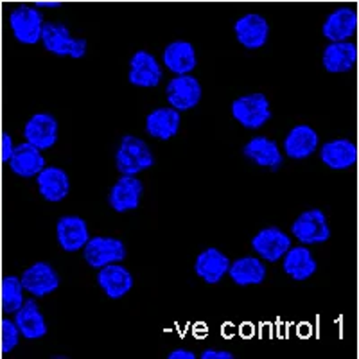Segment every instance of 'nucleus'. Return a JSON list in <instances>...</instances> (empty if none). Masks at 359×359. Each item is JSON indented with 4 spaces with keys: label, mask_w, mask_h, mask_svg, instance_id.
<instances>
[{
    "label": "nucleus",
    "mask_w": 359,
    "mask_h": 359,
    "mask_svg": "<svg viewBox=\"0 0 359 359\" xmlns=\"http://www.w3.org/2000/svg\"><path fill=\"white\" fill-rule=\"evenodd\" d=\"M162 65L175 76L192 74L198 65L194 45L187 40H175L168 43L162 53Z\"/></svg>",
    "instance_id": "obj_22"
},
{
    "label": "nucleus",
    "mask_w": 359,
    "mask_h": 359,
    "mask_svg": "<svg viewBox=\"0 0 359 359\" xmlns=\"http://www.w3.org/2000/svg\"><path fill=\"white\" fill-rule=\"evenodd\" d=\"M291 233L300 245L313 246L322 245L329 241L331 237V226L327 216L320 208H307L297 216V219L291 224Z\"/></svg>",
    "instance_id": "obj_4"
},
{
    "label": "nucleus",
    "mask_w": 359,
    "mask_h": 359,
    "mask_svg": "<svg viewBox=\"0 0 359 359\" xmlns=\"http://www.w3.org/2000/svg\"><path fill=\"white\" fill-rule=\"evenodd\" d=\"M320 160L332 171H347L358 163V146L351 139H334L318 147Z\"/></svg>",
    "instance_id": "obj_17"
},
{
    "label": "nucleus",
    "mask_w": 359,
    "mask_h": 359,
    "mask_svg": "<svg viewBox=\"0 0 359 359\" xmlns=\"http://www.w3.org/2000/svg\"><path fill=\"white\" fill-rule=\"evenodd\" d=\"M359 27V15L354 8L334 9L329 13L322 25V34L329 41H347L355 36Z\"/></svg>",
    "instance_id": "obj_18"
},
{
    "label": "nucleus",
    "mask_w": 359,
    "mask_h": 359,
    "mask_svg": "<svg viewBox=\"0 0 359 359\" xmlns=\"http://www.w3.org/2000/svg\"><path fill=\"white\" fill-rule=\"evenodd\" d=\"M291 246V237L277 226H266L252 237V250L264 262L282 261Z\"/></svg>",
    "instance_id": "obj_9"
},
{
    "label": "nucleus",
    "mask_w": 359,
    "mask_h": 359,
    "mask_svg": "<svg viewBox=\"0 0 359 359\" xmlns=\"http://www.w3.org/2000/svg\"><path fill=\"white\" fill-rule=\"evenodd\" d=\"M229 268L230 259L217 248H205L194 261V273L210 286L219 284L224 275H229Z\"/></svg>",
    "instance_id": "obj_24"
},
{
    "label": "nucleus",
    "mask_w": 359,
    "mask_h": 359,
    "mask_svg": "<svg viewBox=\"0 0 359 359\" xmlns=\"http://www.w3.org/2000/svg\"><path fill=\"white\" fill-rule=\"evenodd\" d=\"M83 259L94 269H101L114 262H123L126 259V246L121 239L110 236L90 237L83 248Z\"/></svg>",
    "instance_id": "obj_6"
},
{
    "label": "nucleus",
    "mask_w": 359,
    "mask_h": 359,
    "mask_svg": "<svg viewBox=\"0 0 359 359\" xmlns=\"http://www.w3.org/2000/svg\"><path fill=\"white\" fill-rule=\"evenodd\" d=\"M201 95H203L201 83L192 74L175 76L165 86V99L169 107L178 110L180 114L196 108L201 101Z\"/></svg>",
    "instance_id": "obj_7"
},
{
    "label": "nucleus",
    "mask_w": 359,
    "mask_h": 359,
    "mask_svg": "<svg viewBox=\"0 0 359 359\" xmlns=\"http://www.w3.org/2000/svg\"><path fill=\"white\" fill-rule=\"evenodd\" d=\"M358 57V45L352 40L329 41V45L323 49L322 65L329 74H347L355 67Z\"/></svg>",
    "instance_id": "obj_20"
},
{
    "label": "nucleus",
    "mask_w": 359,
    "mask_h": 359,
    "mask_svg": "<svg viewBox=\"0 0 359 359\" xmlns=\"http://www.w3.org/2000/svg\"><path fill=\"white\" fill-rule=\"evenodd\" d=\"M25 290L22 286L20 277L6 275L0 280V311L4 314H15L25 302Z\"/></svg>",
    "instance_id": "obj_29"
},
{
    "label": "nucleus",
    "mask_w": 359,
    "mask_h": 359,
    "mask_svg": "<svg viewBox=\"0 0 359 359\" xmlns=\"http://www.w3.org/2000/svg\"><path fill=\"white\" fill-rule=\"evenodd\" d=\"M43 15L36 6L22 4L9 13V29L22 45H36L41 40Z\"/></svg>",
    "instance_id": "obj_5"
},
{
    "label": "nucleus",
    "mask_w": 359,
    "mask_h": 359,
    "mask_svg": "<svg viewBox=\"0 0 359 359\" xmlns=\"http://www.w3.org/2000/svg\"><path fill=\"white\" fill-rule=\"evenodd\" d=\"M282 269H284V273H286L291 280L304 282L309 280V278L316 273L318 262L314 259L309 246H291L286 252V255L282 257Z\"/></svg>",
    "instance_id": "obj_23"
},
{
    "label": "nucleus",
    "mask_w": 359,
    "mask_h": 359,
    "mask_svg": "<svg viewBox=\"0 0 359 359\" xmlns=\"http://www.w3.org/2000/svg\"><path fill=\"white\" fill-rule=\"evenodd\" d=\"M169 359H196V354L187 348H175L172 352H169Z\"/></svg>",
    "instance_id": "obj_33"
},
{
    "label": "nucleus",
    "mask_w": 359,
    "mask_h": 359,
    "mask_svg": "<svg viewBox=\"0 0 359 359\" xmlns=\"http://www.w3.org/2000/svg\"><path fill=\"white\" fill-rule=\"evenodd\" d=\"M266 275H268L266 262L257 255H245L230 262L229 277L236 286H261L266 280Z\"/></svg>",
    "instance_id": "obj_25"
},
{
    "label": "nucleus",
    "mask_w": 359,
    "mask_h": 359,
    "mask_svg": "<svg viewBox=\"0 0 359 359\" xmlns=\"http://www.w3.org/2000/svg\"><path fill=\"white\" fill-rule=\"evenodd\" d=\"M203 359H233V354L230 351H223V348H205L201 352Z\"/></svg>",
    "instance_id": "obj_32"
},
{
    "label": "nucleus",
    "mask_w": 359,
    "mask_h": 359,
    "mask_svg": "<svg viewBox=\"0 0 359 359\" xmlns=\"http://www.w3.org/2000/svg\"><path fill=\"white\" fill-rule=\"evenodd\" d=\"M15 323H17L18 331L22 338L33 341V339H41L47 336V322H45L43 313L40 311V306L36 300H25L24 306L15 313Z\"/></svg>",
    "instance_id": "obj_27"
},
{
    "label": "nucleus",
    "mask_w": 359,
    "mask_h": 359,
    "mask_svg": "<svg viewBox=\"0 0 359 359\" xmlns=\"http://www.w3.org/2000/svg\"><path fill=\"white\" fill-rule=\"evenodd\" d=\"M232 117L246 130H261L271 121V104L261 92L245 94L232 102Z\"/></svg>",
    "instance_id": "obj_3"
},
{
    "label": "nucleus",
    "mask_w": 359,
    "mask_h": 359,
    "mask_svg": "<svg viewBox=\"0 0 359 359\" xmlns=\"http://www.w3.org/2000/svg\"><path fill=\"white\" fill-rule=\"evenodd\" d=\"M236 40L248 50L262 49L268 43L269 24L259 13H246L233 24Z\"/></svg>",
    "instance_id": "obj_11"
},
{
    "label": "nucleus",
    "mask_w": 359,
    "mask_h": 359,
    "mask_svg": "<svg viewBox=\"0 0 359 359\" xmlns=\"http://www.w3.org/2000/svg\"><path fill=\"white\" fill-rule=\"evenodd\" d=\"M20 331H18L15 320H0V354H9L18 347L20 343Z\"/></svg>",
    "instance_id": "obj_30"
},
{
    "label": "nucleus",
    "mask_w": 359,
    "mask_h": 359,
    "mask_svg": "<svg viewBox=\"0 0 359 359\" xmlns=\"http://www.w3.org/2000/svg\"><path fill=\"white\" fill-rule=\"evenodd\" d=\"M243 155L255 165L269 169V171H278L282 168V162H284L278 144L266 135L252 137L243 147Z\"/></svg>",
    "instance_id": "obj_16"
},
{
    "label": "nucleus",
    "mask_w": 359,
    "mask_h": 359,
    "mask_svg": "<svg viewBox=\"0 0 359 359\" xmlns=\"http://www.w3.org/2000/svg\"><path fill=\"white\" fill-rule=\"evenodd\" d=\"M25 293L34 298H43L60 287V275L56 269L45 261H38L29 266L20 277Z\"/></svg>",
    "instance_id": "obj_12"
},
{
    "label": "nucleus",
    "mask_w": 359,
    "mask_h": 359,
    "mask_svg": "<svg viewBox=\"0 0 359 359\" xmlns=\"http://www.w3.org/2000/svg\"><path fill=\"white\" fill-rule=\"evenodd\" d=\"M97 284L108 298L121 300L133 287V275L123 262H114L97 269Z\"/></svg>",
    "instance_id": "obj_19"
},
{
    "label": "nucleus",
    "mask_w": 359,
    "mask_h": 359,
    "mask_svg": "<svg viewBox=\"0 0 359 359\" xmlns=\"http://www.w3.org/2000/svg\"><path fill=\"white\" fill-rule=\"evenodd\" d=\"M144 194V185L135 175H121L108 192V203L115 212L126 214L139 208Z\"/></svg>",
    "instance_id": "obj_10"
},
{
    "label": "nucleus",
    "mask_w": 359,
    "mask_h": 359,
    "mask_svg": "<svg viewBox=\"0 0 359 359\" xmlns=\"http://www.w3.org/2000/svg\"><path fill=\"white\" fill-rule=\"evenodd\" d=\"M13 175L20 178H36L41 169L47 165L45 156L41 155V149L29 142H22L15 146L11 160L8 162Z\"/></svg>",
    "instance_id": "obj_26"
},
{
    "label": "nucleus",
    "mask_w": 359,
    "mask_h": 359,
    "mask_svg": "<svg viewBox=\"0 0 359 359\" xmlns=\"http://www.w3.org/2000/svg\"><path fill=\"white\" fill-rule=\"evenodd\" d=\"M155 165V156H153L151 147L147 146L146 140L126 135L118 142L117 151H115V168L121 175H140Z\"/></svg>",
    "instance_id": "obj_1"
},
{
    "label": "nucleus",
    "mask_w": 359,
    "mask_h": 359,
    "mask_svg": "<svg viewBox=\"0 0 359 359\" xmlns=\"http://www.w3.org/2000/svg\"><path fill=\"white\" fill-rule=\"evenodd\" d=\"M36 187L40 196L49 203H60L70 192V178L65 169L57 165H45L36 176Z\"/></svg>",
    "instance_id": "obj_21"
},
{
    "label": "nucleus",
    "mask_w": 359,
    "mask_h": 359,
    "mask_svg": "<svg viewBox=\"0 0 359 359\" xmlns=\"http://www.w3.org/2000/svg\"><path fill=\"white\" fill-rule=\"evenodd\" d=\"M320 137L314 128L309 124H297L287 131L282 151L286 153L291 160H306L318 151Z\"/></svg>",
    "instance_id": "obj_15"
},
{
    "label": "nucleus",
    "mask_w": 359,
    "mask_h": 359,
    "mask_svg": "<svg viewBox=\"0 0 359 359\" xmlns=\"http://www.w3.org/2000/svg\"><path fill=\"white\" fill-rule=\"evenodd\" d=\"M0 29H2V9H0Z\"/></svg>",
    "instance_id": "obj_35"
},
{
    "label": "nucleus",
    "mask_w": 359,
    "mask_h": 359,
    "mask_svg": "<svg viewBox=\"0 0 359 359\" xmlns=\"http://www.w3.org/2000/svg\"><path fill=\"white\" fill-rule=\"evenodd\" d=\"M88 224L79 216H63L56 223V239L63 252L76 253L83 252L90 239Z\"/></svg>",
    "instance_id": "obj_14"
},
{
    "label": "nucleus",
    "mask_w": 359,
    "mask_h": 359,
    "mask_svg": "<svg viewBox=\"0 0 359 359\" xmlns=\"http://www.w3.org/2000/svg\"><path fill=\"white\" fill-rule=\"evenodd\" d=\"M128 79L137 88H155L163 79V65L149 50H137L130 57Z\"/></svg>",
    "instance_id": "obj_8"
},
{
    "label": "nucleus",
    "mask_w": 359,
    "mask_h": 359,
    "mask_svg": "<svg viewBox=\"0 0 359 359\" xmlns=\"http://www.w3.org/2000/svg\"><path fill=\"white\" fill-rule=\"evenodd\" d=\"M57 135H60V124L56 117L47 111L31 115L24 126L25 142L33 144L41 151H47L57 142Z\"/></svg>",
    "instance_id": "obj_13"
},
{
    "label": "nucleus",
    "mask_w": 359,
    "mask_h": 359,
    "mask_svg": "<svg viewBox=\"0 0 359 359\" xmlns=\"http://www.w3.org/2000/svg\"><path fill=\"white\" fill-rule=\"evenodd\" d=\"M34 6H36V8L54 9V8H60V6H62V0H36V2H34Z\"/></svg>",
    "instance_id": "obj_34"
},
{
    "label": "nucleus",
    "mask_w": 359,
    "mask_h": 359,
    "mask_svg": "<svg viewBox=\"0 0 359 359\" xmlns=\"http://www.w3.org/2000/svg\"><path fill=\"white\" fill-rule=\"evenodd\" d=\"M182 124L180 111L172 107L155 108L146 117V133L156 140H171L176 137Z\"/></svg>",
    "instance_id": "obj_28"
},
{
    "label": "nucleus",
    "mask_w": 359,
    "mask_h": 359,
    "mask_svg": "<svg viewBox=\"0 0 359 359\" xmlns=\"http://www.w3.org/2000/svg\"><path fill=\"white\" fill-rule=\"evenodd\" d=\"M13 151H15V144H13L11 135L8 131L0 135V162L8 163L11 160Z\"/></svg>",
    "instance_id": "obj_31"
},
{
    "label": "nucleus",
    "mask_w": 359,
    "mask_h": 359,
    "mask_svg": "<svg viewBox=\"0 0 359 359\" xmlns=\"http://www.w3.org/2000/svg\"><path fill=\"white\" fill-rule=\"evenodd\" d=\"M40 41L43 43L45 50L60 57L79 60L88 50V43L85 38H74L70 29L60 22H45Z\"/></svg>",
    "instance_id": "obj_2"
}]
</instances>
